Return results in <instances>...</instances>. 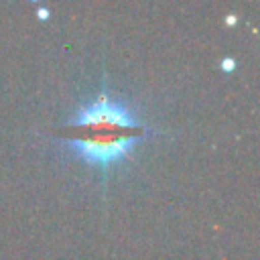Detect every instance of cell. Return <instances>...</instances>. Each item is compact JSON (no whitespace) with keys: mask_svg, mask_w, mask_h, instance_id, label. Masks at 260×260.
Here are the masks:
<instances>
[{"mask_svg":"<svg viewBox=\"0 0 260 260\" xmlns=\"http://www.w3.org/2000/svg\"><path fill=\"white\" fill-rule=\"evenodd\" d=\"M73 134L71 148L89 165L106 169L128 156L136 138L142 134L134 114L126 104L100 95L87 106H81L69 120Z\"/></svg>","mask_w":260,"mask_h":260,"instance_id":"obj_1","label":"cell"}]
</instances>
